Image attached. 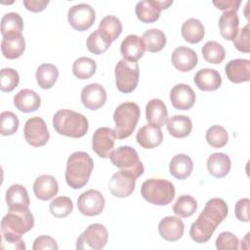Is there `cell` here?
I'll use <instances>...</instances> for the list:
<instances>
[{"mask_svg": "<svg viewBox=\"0 0 250 250\" xmlns=\"http://www.w3.org/2000/svg\"><path fill=\"white\" fill-rule=\"evenodd\" d=\"M171 62L178 70L187 72L197 65L198 58L192 49L186 46H180L173 51Z\"/></svg>", "mask_w": 250, "mask_h": 250, "instance_id": "obj_18", "label": "cell"}, {"mask_svg": "<svg viewBox=\"0 0 250 250\" xmlns=\"http://www.w3.org/2000/svg\"><path fill=\"white\" fill-rule=\"evenodd\" d=\"M23 21L21 17L15 12L5 14L1 19V34L4 39L22 35Z\"/></svg>", "mask_w": 250, "mask_h": 250, "instance_id": "obj_27", "label": "cell"}, {"mask_svg": "<svg viewBox=\"0 0 250 250\" xmlns=\"http://www.w3.org/2000/svg\"><path fill=\"white\" fill-rule=\"evenodd\" d=\"M208 172L215 178L226 177L231 167V162L228 154L223 152L212 153L207 159Z\"/></svg>", "mask_w": 250, "mask_h": 250, "instance_id": "obj_28", "label": "cell"}, {"mask_svg": "<svg viewBox=\"0 0 250 250\" xmlns=\"http://www.w3.org/2000/svg\"><path fill=\"white\" fill-rule=\"evenodd\" d=\"M185 230V225L180 218L167 216L158 224V232L162 238L167 241L179 240Z\"/></svg>", "mask_w": 250, "mask_h": 250, "instance_id": "obj_19", "label": "cell"}, {"mask_svg": "<svg viewBox=\"0 0 250 250\" xmlns=\"http://www.w3.org/2000/svg\"><path fill=\"white\" fill-rule=\"evenodd\" d=\"M0 80H1V85L0 89L2 92L9 93L12 92L20 82V76L19 73L10 67H5L1 69L0 72Z\"/></svg>", "mask_w": 250, "mask_h": 250, "instance_id": "obj_45", "label": "cell"}, {"mask_svg": "<svg viewBox=\"0 0 250 250\" xmlns=\"http://www.w3.org/2000/svg\"><path fill=\"white\" fill-rule=\"evenodd\" d=\"M25 49V41L22 35L2 39L1 51L3 56L9 60H15L20 58Z\"/></svg>", "mask_w": 250, "mask_h": 250, "instance_id": "obj_35", "label": "cell"}, {"mask_svg": "<svg viewBox=\"0 0 250 250\" xmlns=\"http://www.w3.org/2000/svg\"><path fill=\"white\" fill-rule=\"evenodd\" d=\"M197 209V201L190 195H181L176 200L173 206V212L181 217L188 218L195 213Z\"/></svg>", "mask_w": 250, "mask_h": 250, "instance_id": "obj_39", "label": "cell"}, {"mask_svg": "<svg viewBox=\"0 0 250 250\" xmlns=\"http://www.w3.org/2000/svg\"><path fill=\"white\" fill-rule=\"evenodd\" d=\"M136 178L128 171L120 170L114 173L108 183L109 191L116 197H127L131 195L135 189Z\"/></svg>", "mask_w": 250, "mask_h": 250, "instance_id": "obj_13", "label": "cell"}, {"mask_svg": "<svg viewBox=\"0 0 250 250\" xmlns=\"http://www.w3.org/2000/svg\"><path fill=\"white\" fill-rule=\"evenodd\" d=\"M109 159L115 167L130 172L136 179L142 176L145 172V168L139 158V154L132 146H121L117 147L110 152Z\"/></svg>", "mask_w": 250, "mask_h": 250, "instance_id": "obj_7", "label": "cell"}, {"mask_svg": "<svg viewBox=\"0 0 250 250\" xmlns=\"http://www.w3.org/2000/svg\"><path fill=\"white\" fill-rule=\"evenodd\" d=\"M96 69V62L87 57H81L76 59L72 64V72L74 76L79 79H89L92 75H94Z\"/></svg>", "mask_w": 250, "mask_h": 250, "instance_id": "obj_38", "label": "cell"}, {"mask_svg": "<svg viewBox=\"0 0 250 250\" xmlns=\"http://www.w3.org/2000/svg\"><path fill=\"white\" fill-rule=\"evenodd\" d=\"M225 71L229 81L233 83L247 82L250 79V61L247 59H235L229 61Z\"/></svg>", "mask_w": 250, "mask_h": 250, "instance_id": "obj_21", "label": "cell"}, {"mask_svg": "<svg viewBox=\"0 0 250 250\" xmlns=\"http://www.w3.org/2000/svg\"><path fill=\"white\" fill-rule=\"evenodd\" d=\"M213 4L223 11H234L237 12L241 1L240 0H219L213 1Z\"/></svg>", "mask_w": 250, "mask_h": 250, "instance_id": "obj_51", "label": "cell"}, {"mask_svg": "<svg viewBox=\"0 0 250 250\" xmlns=\"http://www.w3.org/2000/svg\"><path fill=\"white\" fill-rule=\"evenodd\" d=\"M15 106L22 112H32L39 108L41 99L39 95L30 89H22L14 97Z\"/></svg>", "mask_w": 250, "mask_h": 250, "instance_id": "obj_26", "label": "cell"}, {"mask_svg": "<svg viewBox=\"0 0 250 250\" xmlns=\"http://www.w3.org/2000/svg\"><path fill=\"white\" fill-rule=\"evenodd\" d=\"M249 198H241L235 203V217L241 222H249Z\"/></svg>", "mask_w": 250, "mask_h": 250, "instance_id": "obj_49", "label": "cell"}, {"mask_svg": "<svg viewBox=\"0 0 250 250\" xmlns=\"http://www.w3.org/2000/svg\"><path fill=\"white\" fill-rule=\"evenodd\" d=\"M108 232L104 226L101 224H92L80 234L76 241V249L79 250H101L106 243Z\"/></svg>", "mask_w": 250, "mask_h": 250, "instance_id": "obj_9", "label": "cell"}, {"mask_svg": "<svg viewBox=\"0 0 250 250\" xmlns=\"http://www.w3.org/2000/svg\"><path fill=\"white\" fill-rule=\"evenodd\" d=\"M207 143L215 147V148H221L225 146L229 140V135L227 130L220 125H214L211 126L205 135Z\"/></svg>", "mask_w": 250, "mask_h": 250, "instance_id": "obj_41", "label": "cell"}, {"mask_svg": "<svg viewBox=\"0 0 250 250\" xmlns=\"http://www.w3.org/2000/svg\"><path fill=\"white\" fill-rule=\"evenodd\" d=\"M94 161L84 151H75L67 158L65 169L66 184L73 189L83 188L89 181Z\"/></svg>", "mask_w": 250, "mask_h": 250, "instance_id": "obj_3", "label": "cell"}, {"mask_svg": "<svg viewBox=\"0 0 250 250\" xmlns=\"http://www.w3.org/2000/svg\"><path fill=\"white\" fill-rule=\"evenodd\" d=\"M201 53L206 62L214 64L221 63L226 57L224 47L217 41L206 42L201 49Z\"/></svg>", "mask_w": 250, "mask_h": 250, "instance_id": "obj_40", "label": "cell"}, {"mask_svg": "<svg viewBox=\"0 0 250 250\" xmlns=\"http://www.w3.org/2000/svg\"><path fill=\"white\" fill-rule=\"evenodd\" d=\"M80 99L85 107L97 110L105 104L106 92L102 85L98 83H91L82 89Z\"/></svg>", "mask_w": 250, "mask_h": 250, "instance_id": "obj_16", "label": "cell"}, {"mask_svg": "<svg viewBox=\"0 0 250 250\" xmlns=\"http://www.w3.org/2000/svg\"><path fill=\"white\" fill-rule=\"evenodd\" d=\"M173 4L172 0L169 1H156V0H144L137 3L135 13L137 18L146 23L156 21L163 9H167Z\"/></svg>", "mask_w": 250, "mask_h": 250, "instance_id": "obj_14", "label": "cell"}, {"mask_svg": "<svg viewBox=\"0 0 250 250\" xmlns=\"http://www.w3.org/2000/svg\"><path fill=\"white\" fill-rule=\"evenodd\" d=\"M98 30L110 43L116 40L122 32V24L119 19L108 15L102 19Z\"/></svg>", "mask_w": 250, "mask_h": 250, "instance_id": "obj_34", "label": "cell"}, {"mask_svg": "<svg viewBox=\"0 0 250 250\" xmlns=\"http://www.w3.org/2000/svg\"><path fill=\"white\" fill-rule=\"evenodd\" d=\"M53 126L60 135L76 139L86 135L89 122L81 113L71 109H60L53 116Z\"/></svg>", "mask_w": 250, "mask_h": 250, "instance_id": "obj_4", "label": "cell"}, {"mask_svg": "<svg viewBox=\"0 0 250 250\" xmlns=\"http://www.w3.org/2000/svg\"><path fill=\"white\" fill-rule=\"evenodd\" d=\"M96 12L90 5L81 3L72 6L67 12L69 24L78 31L89 29L95 22Z\"/></svg>", "mask_w": 250, "mask_h": 250, "instance_id": "obj_10", "label": "cell"}, {"mask_svg": "<svg viewBox=\"0 0 250 250\" xmlns=\"http://www.w3.org/2000/svg\"><path fill=\"white\" fill-rule=\"evenodd\" d=\"M238 238L229 231H223L216 239V248L218 250H236L238 249Z\"/></svg>", "mask_w": 250, "mask_h": 250, "instance_id": "obj_46", "label": "cell"}, {"mask_svg": "<svg viewBox=\"0 0 250 250\" xmlns=\"http://www.w3.org/2000/svg\"><path fill=\"white\" fill-rule=\"evenodd\" d=\"M195 93L188 84H177L170 92V101L176 109L188 110L191 108L195 103Z\"/></svg>", "mask_w": 250, "mask_h": 250, "instance_id": "obj_17", "label": "cell"}, {"mask_svg": "<svg viewBox=\"0 0 250 250\" xmlns=\"http://www.w3.org/2000/svg\"><path fill=\"white\" fill-rule=\"evenodd\" d=\"M59 248L56 240L49 235L38 236L34 242L32 249L33 250H57Z\"/></svg>", "mask_w": 250, "mask_h": 250, "instance_id": "obj_48", "label": "cell"}, {"mask_svg": "<svg viewBox=\"0 0 250 250\" xmlns=\"http://www.w3.org/2000/svg\"><path fill=\"white\" fill-rule=\"evenodd\" d=\"M193 81L198 89L209 92L220 88L222 84V77L216 69L202 68L196 72Z\"/></svg>", "mask_w": 250, "mask_h": 250, "instance_id": "obj_23", "label": "cell"}, {"mask_svg": "<svg viewBox=\"0 0 250 250\" xmlns=\"http://www.w3.org/2000/svg\"><path fill=\"white\" fill-rule=\"evenodd\" d=\"M142 196L153 205H167L175 197L173 184L165 179H148L141 187Z\"/></svg>", "mask_w": 250, "mask_h": 250, "instance_id": "obj_6", "label": "cell"}, {"mask_svg": "<svg viewBox=\"0 0 250 250\" xmlns=\"http://www.w3.org/2000/svg\"><path fill=\"white\" fill-rule=\"evenodd\" d=\"M166 123L170 135L178 139L188 136L192 129L191 120L186 115H174L170 117Z\"/></svg>", "mask_w": 250, "mask_h": 250, "instance_id": "obj_32", "label": "cell"}, {"mask_svg": "<svg viewBox=\"0 0 250 250\" xmlns=\"http://www.w3.org/2000/svg\"><path fill=\"white\" fill-rule=\"evenodd\" d=\"M146 50L150 53L161 51L166 45V35L157 28H150L144 32L142 37Z\"/></svg>", "mask_w": 250, "mask_h": 250, "instance_id": "obj_37", "label": "cell"}, {"mask_svg": "<svg viewBox=\"0 0 250 250\" xmlns=\"http://www.w3.org/2000/svg\"><path fill=\"white\" fill-rule=\"evenodd\" d=\"M239 19L234 11H225L219 19V28L221 35L229 41L234 40L237 35Z\"/></svg>", "mask_w": 250, "mask_h": 250, "instance_id": "obj_29", "label": "cell"}, {"mask_svg": "<svg viewBox=\"0 0 250 250\" xmlns=\"http://www.w3.org/2000/svg\"><path fill=\"white\" fill-rule=\"evenodd\" d=\"M115 84L121 93H131L138 85L140 70L137 62L120 60L115 65Z\"/></svg>", "mask_w": 250, "mask_h": 250, "instance_id": "obj_8", "label": "cell"}, {"mask_svg": "<svg viewBox=\"0 0 250 250\" xmlns=\"http://www.w3.org/2000/svg\"><path fill=\"white\" fill-rule=\"evenodd\" d=\"M228 211V205L222 198L209 199L190 227L189 235L191 239L197 243L207 242L217 227L227 218Z\"/></svg>", "mask_w": 250, "mask_h": 250, "instance_id": "obj_1", "label": "cell"}, {"mask_svg": "<svg viewBox=\"0 0 250 250\" xmlns=\"http://www.w3.org/2000/svg\"><path fill=\"white\" fill-rule=\"evenodd\" d=\"M146 51V47L143 39L136 35L130 34L127 35L120 45V52L124 60L130 62H137L140 60Z\"/></svg>", "mask_w": 250, "mask_h": 250, "instance_id": "obj_20", "label": "cell"}, {"mask_svg": "<svg viewBox=\"0 0 250 250\" xmlns=\"http://www.w3.org/2000/svg\"><path fill=\"white\" fill-rule=\"evenodd\" d=\"M249 27H250V24L247 23L244 27H242L240 30H238L237 35L233 40V45L239 52L249 53V51H250Z\"/></svg>", "mask_w": 250, "mask_h": 250, "instance_id": "obj_47", "label": "cell"}, {"mask_svg": "<svg viewBox=\"0 0 250 250\" xmlns=\"http://www.w3.org/2000/svg\"><path fill=\"white\" fill-rule=\"evenodd\" d=\"M34 226V218L28 208L10 209L1 221L2 238L8 243V248L24 250L25 245L21 235Z\"/></svg>", "mask_w": 250, "mask_h": 250, "instance_id": "obj_2", "label": "cell"}, {"mask_svg": "<svg viewBox=\"0 0 250 250\" xmlns=\"http://www.w3.org/2000/svg\"><path fill=\"white\" fill-rule=\"evenodd\" d=\"M87 48L88 50L96 55H101L104 53L110 46V42L106 40L97 29L92 32L87 38Z\"/></svg>", "mask_w": 250, "mask_h": 250, "instance_id": "obj_44", "label": "cell"}, {"mask_svg": "<svg viewBox=\"0 0 250 250\" xmlns=\"http://www.w3.org/2000/svg\"><path fill=\"white\" fill-rule=\"evenodd\" d=\"M115 132L108 127L98 128L92 137V147L96 154L102 158L109 157L115 143Z\"/></svg>", "mask_w": 250, "mask_h": 250, "instance_id": "obj_15", "label": "cell"}, {"mask_svg": "<svg viewBox=\"0 0 250 250\" xmlns=\"http://www.w3.org/2000/svg\"><path fill=\"white\" fill-rule=\"evenodd\" d=\"M146 117L149 124L162 127L168 120V110L160 99H152L146 105Z\"/></svg>", "mask_w": 250, "mask_h": 250, "instance_id": "obj_24", "label": "cell"}, {"mask_svg": "<svg viewBox=\"0 0 250 250\" xmlns=\"http://www.w3.org/2000/svg\"><path fill=\"white\" fill-rule=\"evenodd\" d=\"M6 202L9 210L28 208L30 200L26 188L20 184L12 185L6 191Z\"/></svg>", "mask_w": 250, "mask_h": 250, "instance_id": "obj_31", "label": "cell"}, {"mask_svg": "<svg viewBox=\"0 0 250 250\" xmlns=\"http://www.w3.org/2000/svg\"><path fill=\"white\" fill-rule=\"evenodd\" d=\"M183 38L191 44L200 42L204 37V26L197 19H188L181 28Z\"/></svg>", "mask_w": 250, "mask_h": 250, "instance_id": "obj_33", "label": "cell"}, {"mask_svg": "<svg viewBox=\"0 0 250 250\" xmlns=\"http://www.w3.org/2000/svg\"><path fill=\"white\" fill-rule=\"evenodd\" d=\"M35 77L39 87L50 89L55 85L59 77V70L55 64L43 63L38 66Z\"/></svg>", "mask_w": 250, "mask_h": 250, "instance_id": "obj_36", "label": "cell"}, {"mask_svg": "<svg viewBox=\"0 0 250 250\" xmlns=\"http://www.w3.org/2000/svg\"><path fill=\"white\" fill-rule=\"evenodd\" d=\"M24 7L33 13L42 12L46 6L50 3L49 0H23L22 1Z\"/></svg>", "mask_w": 250, "mask_h": 250, "instance_id": "obj_50", "label": "cell"}, {"mask_svg": "<svg viewBox=\"0 0 250 250\" xmlns=\"http://www.w3.org/2000/svg\"><path fill=\"white\" fill-rule=\"evenodd\" d=\"M193 169V163L191 158L187 154H177L175 155L169 164L170 174L178 179L185 180L190 176Z\"/></svg>", "mask_w": 250, "mask_h": 250, "instance_id": "obj_30", "label": "cell"}, {"mask_svg": "<svg viewBox=\"0 0 250 250\" xmlns=\"http://www.w3.org/2000/svg\"><path fill=\"white\" fill-rule=\"evenodd\" d=\"M23 134L25 141L30 146L35 147L45 146L50 138V134L44 119L38 116L31 117L25 122Z\"/></svg>", "mask_w": 250, "mask_h": 250, "instance_id": "obj_11", "label": "cell"}, {"mask_svg": "<svg viewBox=\"0 0 250 250\" xmlns=\"http://www.w3.org/2000/svg\"><path fill=\"white\" fill-rule=\"evenodd\" d=\"M105 205L103 194L96 189H88L82 192L77 199V208L85 216L100 215Z\"/></svg>", "mask_w": 250, "mask_h": 250, "instance_id": "obj_12", "label": "cell"}, {"mask_svg": "<svg viewBox=\"0 0 250 250\" xmlns=\"http://www.w3.org/2000/svg\"><path fill=\"white\" fill-rule=\"evenodd\" d=\"M136 140L142 147L149 149L158 146L162 143L163 134L159 127L147 124L138 131Z\"/></svg>", "mask_w": 250, "mask_h": 250, "instance_id": "obj_25", "label": "cell"}, {"mask_svg": "<svg viewBox=\"0 0 250 250\" xmlns=\"http://www.w3.org/2000/svg\"><path fill=\"white\" fill-rule=\"evenodd\" d=\"M20 121L12 111H3L0 114V134L2 136L14 135L19 129Z\"/></svg>", "mask_w": 250, "mask_h": 250, "instance_id": "obj_43", "label": "cell"}, {"mask_svg": "<svg viewBox=\"0 0 250 250\" xmlns=\"http://www.w3.org/2000/svg\"><path fill=\"white\" fill-rule=\"evenodd\" d=\"M59 191V185L55 177L51 175H41L36 178L33 184V192L35 196L43 201L50 200Z\"/></svg>", "mask_w": 250, "mask_h": 250, "instance_id": "obj_22", "label": "cell"}, {"mask_svg": "<svg viewBox=\"0 0 250 250\" xmlns=\"http://www.w3.org/2000/svg\"><path fill=\"white\" fill-rule=\"evenodd\" d=\"M49 209L54 217L64 218L72 212L73 203L67 196H58L51 201Z\"/></svg>", "mask_w": 250, "mask_h": 250, "instance_id": "obj_42", "label": "cell"}, {"mask_svg": "<svg viewBox=\"0 0 250 250\" xmlns=\"http://www.w3.org/2000/svg\"><path fill=\"white\" fill-rule=\"evenodd\" d=\"M140 107L137 104L126 102L119 104L113 113L115 122V136L119 140L126 139L132 135L140 119Z\"/></svg>", "mask_w": 250, "mask_h": 250, "instance_id": "obj_5", "label": "cell"}]
</instances>
